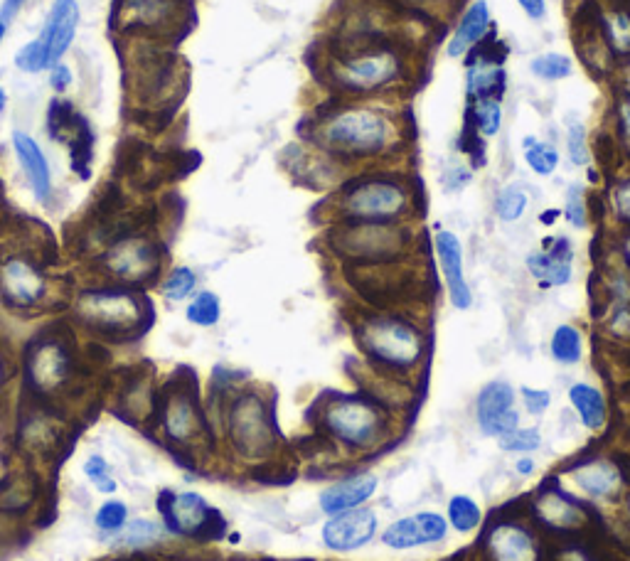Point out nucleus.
Listing matches in <instances>:
<instances>
[{
    "instance_id": "nucleus-1",
    "label": "nucleus",
    "mask_w": 630,
    "mask_h": 561,
    "mask_svg": "<svg viewBox=\"0 0 630 561\" xmlns=\"http://www.w3.org/2000/svg\"><path fill=\"white\" fill-rule=\"evenodd\" d=\"M313 141L330 158H379L402 146V126L382 106L345 101L315 121Z\"/></svg>"
},
{
    "instance_id": "nucleus-2",
    "label": "nucleus",
    "mask_w": 630,
    "mask_h": 561,
    "mask_svg": "<svg viewBox=\"0 0 630 561\" xmlns=\"http://www.w3.org/2000/svg\"><path fill=\"white\" fill-rule=\"evenodd\" d=\"M325 79L350 96L389 92L407 79V55L379 35L345 37V50L330 57Z\"/></svg>"
},
{
    "instance_id": "nucleus-3",
    "label": "nucleus",
    "mask_w": 630,
    "mask_h": 561,
    "mask_svg": "<svg viewBox=\"0 0 630 561\" xmlns=\"http://www.w3.org/2000/svg\"><path fill=\"white\" fill-rule=\"evenodd\" d=\"M357 343L384 370L409 372L424 357V333L399 315H372L357 325Z\"/></svg>"
},
{
    "instance_id": "nucleus-4",
    "label": "nucleus",
    "mask_w": 630,
    "mask_h": 561,
    "mask_svg": "<svg viewBox=\"0 0 630 561\" xmlns=\"http://www.w3.org/2000/svg\"><path fill=\"white\" fill-rule=\"evenodd\" d=\"M411 205L409 187L392 175H370L345 185L340 192V215L350 222H394Z\"/></svg>"
},
{
    "instance_id": "nucleus-5",
    "label": "nucleus",
    "mask_w": 630,
    "mask_h": 561,
    "mask_svg": "<svg viewBox=\"0 0 630 561\" xmlns=\"http://www.w3.org/2000/svg\"><path fill=\"white\" fill-rule=\"evenodd\" d=\"M330 244L347 259L382 264V261H392L404 254L409 244V232L394 227L392 222H352L338 229Z\"/></svg>"
},
{
    "instance_id": "nucleus-6",
    "label": "nucleus",
    "mask_w": 630,
    "mask_h": 561,
    "mask_svg": "<svg viewBox=\"0 0 630 561\" xmlns=\"http://www.w3.org/2000/svg\"><path fill=\"white\" fill-rule=\"evenodd\" d=\"M325 429L350 448H372L384 438V414L377 404L345 397L325 409Z\"/></svg>"
},
{
    "instance_id": "nucleus-7",
    "label": "nucleus",
    "mask_w": 630,
    "mask_h": 561,
    "mask_svg": "<svg viewBox=\"0 0 630 561\" xmlns=\"http://www.w3.org/2000/svg\"><path fill=\"white\" fill-rule=\"evenodd\" d=\"M232 441L237 451L247 458H261L274 446V429H271L266 406L259 397L249 394L242 397L232 409Z\"/></svg>"
},
{
    "instance_id": "nucleus-8",
    "label": "nucleus",
    "mask_w": 630,
    "mask_h": 561,
    "mask_svg": "<svg viewBox=\"0 0 630 561\" xmlns=\"http://www.w3.org/2000/svg\"><path fill=\"white\" fill-rule=\"evenodd\" d=\"M478 424L485 436L500 438L520 429V414L515 411V389L505 379L485 384L478 394Z\"/></svg>"
},
{
    "instance_id": "nucleus-9",
    "label": "nucleus",
    "mask_w": 630,
    "mask_h": 561,
    "mask_svg": "<svg viewBox=\"0 0 630 561\" xmlns=\"http://www.w3.org/2000/svg\"><path fill=\"white\" fill-rule=\"evenodd\" d=\"M79 315L96 328H131L141 315V306L131 293L124 291H99L87 293L77 306Z\"/></svg>"
},
{
    "instance_id": "nucleus-10",
    "label": "nucleus",
    "mask_w": 630,
    "mask_h": 561,
    "mask_svg": "<svg viewBox=\"0 0 630 561\" xmlns=\"http://www.w3.org/2000/svg\"><path fill=\"white\" fill-rule=\"evenodd\" d=\"M377 534V515L367 507L333 515L323 527V542L330 552H355Z\"/></svg>"
},
{
    "instance_id": "nucleus-11",
    "label": "nucleus",
    "mask_w": 630,
    "mask_h": 561,
    "mask_svg": "<svg viewBox=\"0 0 630 561\" xmlns=\"http://www.w3.org/2000/svg\"><path fill=\"white\" fill-rule=\"evenodd\" d=\"M448 534V520L439 512H419V515L402 517V520L392 522L382 534V542L389 549H404L421 547V544L443 542Z\"/></svg>"
},
{
    "instance_id": "nucleus-12",
    "label": "nucleus",
    "mask_w": 630,
    "mask_h": 561,
    "mask_svg": "<svg viewBox=\"0 0 630 561\" xmlns=\"http://www.w3.org/2000/svg\"><path fill=\"white\" fill-rule=\"evenodd\" d=\"M434 247H436V254H439L443 281H446L448 298H451L453 308H458V311H468V308L473 306V293H471V288H468L466 274H463L461 239H458L453 232H448V229H441V232H436Z\"/></svg>"
},
{
    "instance_id": "nucleus-13",
    "label": "nucleus",
    "mask_w": 630,
    "mask_h": 561,
    "mask_svg": "<svg viewBox=\"0 0 630 561\" xmlns=\"http://www.w3.org/2000/svg\"><path fill=\"white\" fill-rule=\"evenodd\" d=\"M0 286L10 303L20 308H32L42 301L47 291L45 276L30 261L13 256L0 266Z\"/></svg>"
},
{
    "instance_id": "nucleus-14",
    "label": "nucleus",
    "mask_w": 630,
    "mask_h": 561,
    "mask_svg": "<svg viewBox=\"0 0 630 561\" xmlns=\"http://www.w3.org/2000/svg\"><path fill=\"white\" fill-rule=\"evenodd\" d=\"M79 18H82V10H79L77 0H55L52 3L45 28L37 35L50 47L52 64H60L62 57L69 52V47H72L79 28Z\"/></svg>"
},
{
    "instance_id": "nucleus-15",
    "label": "nucleus",
    "mask_w": 630,
    "mask_h": 561,
    "mask_svg": "<svg viewBox=\"0 0 630 561\" xmlns=\"http://www.w3.org/2000/svg\"><path fill=\"white\" fill-rule=\"evenodd\" d=\"M13 151L15 158H18L20 168H23L25 178L32 187V195L37 200L45 202L47 197L52 195V168L50 160H47L45 151L40 148V143L25 131H15L13 133Z\"/></svg>"
},
{
    "instance_id": "nucleus-16",
    "label": "nucleus",
    "mask_w": 630,
    "mask_h": 561,
    "mask_svg": "<svg viewBox=\"0 0 630 561\" xmlns=\"http://www.w3.org/2000/svg\"><path fill=\"white\" fill-rule=\"evenodd\" d=\"M571 261H574V249L569 239H554V247L547 251H532L527 256V271L532 274L542 288L567 286L571 281Z\"/></svg>"
},
{
    "instance_id": "nucleus-17",
    "label": "nucleus",
    "mask_w": 630,
    "mask_h": 561,
    "mask_svg": "<svg viewBox=\"0 0 630 561\" xmlns=\"http://www.w3.org/2000/svg\"><path fill=\"white\" fill-rule=\"evenodd\" d=\"M485 552L490 561H539V549L535 537L520 525H498L488 534Z\"/></svg>"
},
{
    "instance_id": "nucleus-18",
    "label": "nucleus",
    "mask_w": 630,
    "mask_h": 561,
    "mask_svg": "<svg viewBox=\"0 0 630 561\" xmlns=\"http://www.w3.org/2000/svg\"><path fill=\"white\" fill-rule=\"evenodd\" d=\"M377 478L370 473L355 475V478L340 480V483L330 485L325 488V493L320 495V510L325 515H340V512L355 510V507H362L372 495L377 493Z\"/></svg>"
},
{
    "instance_id": "nucleus-19",
    "label": "nucleus",
    "mask_w": 630,
    "mask_h": 561,
    "mask_svg": "<svg viewBox=\"0 0 630 561\" xmlns=\"http://www.w3.org/2000/svg\"><path fill=\"white\" fill-rule=\"evenodd\" d=\"M106 266L126 281L146 279L156 269V251L143 239H126L106 254Z\"/></svg>"
},
{
    "instance_id": "nucleus-20",
    "label": "nucleus",
    "mask_w": 630,
    "mask_h": 561,
    "mask_svg": "<svg viewBox=\"0 0 630 561\" xmlns=\"http://www.w3.org/2000/svg\"><path fill=\"white\" fill-rule=\"evenodd\" d=\"M490 30V5L485 0H475L473 5H468V10L463 13L461 23L453 30L451 40H448L446 52L453 60H461L468 52H473L480 42L485 40Z\"/></svg>"
},
{
    "instance_id": "nucleus-21",
    "label": "nucleus",
    "mask_w": 630,
    "mask_h": 561,
    "mask_svg": "<svg viewBox=\"0 0 630 561\" xmlns=\"http://www.w3.org/2000/svg\"><path fill=\"white\" fill-rule=\"evenodd\" d=\"M537 517L544 525L554 527V530H574V527L584 525V507L579 502L567 498L559 490H544L535 502Z\"/></svg>"
},
{
    "instance_id": "nucleus-22",
    "label": "nucleus",
    "mask_w": 630,
    "mask_h": 561,
    "mask_svg": "<svg viewBox=\"0 0 630 561\" xmlns=\"http://www.w3.org/2000/svg\"><path fill=\"white\" fill-rule=\"evenodd\" d=\"M571 478L591 498H611L621 488V470L606 461L581 463L571 470Z\"/></svg>"
},
{
    "instance_id": "nucleus-23",
    "label": "nucleus",
    "mask_w": 630,
    "mask_h": 561,
    "mask_svg": "<svg viewBox=\"0 0 630 561\" xmlns=\"http://www.w3.org/2000/svg\"><path fill=\"white\" fill-rule=\"evenodd\" d=\"M163 512L175 532L195 534L207 522V512L210 510H207V502L197 493H180L170 498Z\"/></svg>"
},
{
    "instance_id": "nucleus-24",
    "label": "nucleus",
    "mask_w": 630,
    "mask_h": 561,
    "mask_svg": "<svg viewBox=\"0 0 630 561\" xmlns=\"http://www.w3.org/2000/svg\"><path fill=\"white\" fill-rule=\"evenodd\" d=\"M505 69L495 62H478L475 60L468 69L466 89L468 99H503L505 94Z\"/></svg>"
},
{
    "instance_id": "nucleus-25",
    "label": "nucleus",
    "mask_w": 630,
    "mask_h": 561,
    "mask_svg": "<svg viewBox=\"0 0 630 561\" xmlns=\"http://www.w3.org/2000/svg\"><path fill=\"white\" fill-rule=\"evenodd\" d=\"M569 402L574 406L581 424L589 431H601L606 426V399H603V394L596 387L584 382L574 384L569 389Z\"/></svg>"
},
{
    "instance_id": "nucleus-26",
    "label": "nucleus",
    "mask_w": 630,
    "mask_h": 561,
    "mask_svg": "<svg viewBox=\"0 0 630 561\" xmlns=\"http://www.w3.org/2000/svg\"><path fill=\"white\" fill-rule=\"evenodd\" d=\"M67 374V355L62 347L45 345L37 350L35 360H32V377H35L37 387L52 389L62 382Z\"/></svg>"
},
{
    "instance_id": "nucleus-27",
    "label": "nucleus",
    "mask_w": 630,
    "mask_h": 561,
    "mask_svg": "<svg viewBox=\"0 0 630 561\" xmlns=\"http://www.w3.org/2000/svg\"><path fill=\"white\" fill-rule=\"evenodd\" d=\"M599 23L611 55L630 60V10L616 8L608 15H599Z\"/></svg>"
},
{
    "instance_id": "nucleus-28",
    "label": "nucleus",
    "mask_w": 630,
    "mask_h": 561,
    "mask_svg": "<svg viewBox=\"0 0 630 561\" xmlns=\"http://www.w3.org/2000/svg\"><path fill=\"white\" fill-rule=\"evenodd\" d=\"M549 350H552V357L559 365H579L581 355H584V338H581V333L574 325H559L554 330Z\"/></svg>"
},
{
    "instance_id": "nucleus-29",
    "label": "nucleus",
    "mask_w": 630,
    "mask_h": 561,
    "mask_svg": "<svg viewBox=\"0 0 630 561\" xmlns=\"http://www.w3.org/2000/svg\"><path fill=\"white\" fill-rule=\"evenodd\" d=\"M471 124L478 138L498 136L503 126V106L498 99H475L471 101Z\"/></svg>"
},
{
    "instance_id": "nucleus-30",
    "label": "nucleus",
    "mask_w": 630,
    "mask_h": 561,
    "mask_svg": "<svg viewBox=\"0 0 630 561\" xmlns=\"http://www.w3.org/2000/svg\"><path fill=\"white\" fill-rule=\"evenodd\" d=\"M197 416L188 399H175L165 416V431L173 441H188L197 431Z\"/></svg>"
},
{
    "instance_id": "nucleus-31",
    "label": "nucleus",
    "mask_w": 630,
    "mask_h": 561,
    "mask_svg": "<svg viewBox=\"0 0 630 561\" xmlns=\"http://www.w3.org/2000/svg\"><path fill=\"white\" fill-rule=\"evenodd\" d=\"M13 62H15V67L25 74L50 72V69L55 67L50 57V47H47V42L42 40V37H35V40L28 42V45L20 47V50L15 52Z\"/></svg>"
},
{
    "instance_id": "nucleus-32",
    "label": "nucleus",
    "mask_w": 630,
    "mask_h": 561,
    "mask_svg": "<svg viewBox=\"0 0 630 561\" xmlns=\"http://www.w3.org/2000/svg\"><path fill=\"white\" fill-rule=\"evenodd\" d=\"M525 163L539 178H549L554 170L559 168V151L547 141H535L527 138L525 141Z\"/></svg>"
},
{
    "instance_id": "nucleus-33",
    "label": "nucleus",
    "mask_w": 630,
    "mask_h": 561,
    "mask_svg": "<svg viewBox=\"0 0 630 561\" xmlns=\"http://www.w3.org/2000/svg\"><path fill=\"white\" fill-rule=\"evenodd\" d=\"M483 520L478 502L468 495H453L448 502V525L458 532H473Z\"/></svg>"
},
{
    "instance_id": "nucleus-34",
    "label": "nucleus",
    "mask_w": 630,
    "mask_h": 561,
    "mask_svg": "<svg viewBox=\"0 0 630 561\" xmlns=\"http://www.w3.org/2000/svg\"><path fill=\"white\" fill-rule=\"evenodd\" d=\"M527 205H530V197H527V190L520 183L505 185L500 190L498 200H495V215H498L503 222H517L522 215H525Z\"/></svg>"
},
{
    "instance_id": "nucleus-35",
    "label": "nucleus",
    "mask_w": 630,
    "mask_h": 561,
    "mask_svg": "<svg viewBox=\"0 0 630 561\" xmlns=\"http://www.w3.org/2000/svg\"><path fill=\"white\" fill-rule=\"evenodd\" d=\"M220 318H222V303L212 291H200L190 301L188 320L192 325H200V328H212V325L220 323Z\"/></svg>"
},
{
    "instance_id": "nucleus-36",
    "label": "nucleus",
    "mask_w": 630,
    "mask_h": 561,
    "mask_svg": "<svg viewBox=\"0 0 630 561\" xmlns=\"http://www.w3.org/2000/svg\"><path fill=\"white\" fill-rule=\"evenodd\" d=\"M532 74L544 82H559V79H567L574 72V62L567 55H559V52H547V55H539L530 64Z\"/></svg>"
},
{
    "instance_id": "nucleus-37",
    "label": "nucleus",
    "mask_w": 630,
    "mask_h": 561,
    "mask_svg": "<svg viewBox=\"0 0 630 561\" xmlns=\"http://www.w3.org/2000/svg\"><path fill=\"white\" fill-rule=\"evenodd\" d=\"M195 286H197L195 271L188 269V266H178V269L170 271L168 279L163 281V296L168 298V301L180 303L195 291Z\"/></svg>"
},
{
    "instance_id": "nucleus-38",
    "label": "nucleus",
    "mask_w": 630,
    "mask_h": 561,
    "mask_svg": "<svg viewBox=\"0 0 630 561\" xmlns=\"http://www.w3.org/2000/svg\"><path fill=\"white\" fill-rule=\"evenodd\" d=\"M96 527L104 532H121L128 522V510L124 502L109 500L96 510Z\"/></svg>"
},
{
    "instance_id": "nucleus-39",
    "label": "nucleus",
    "mask_w": 630,
    "mask_h": 561,
    "mask_svg": "<svg viewBox=\"0 0 630 561\" xmlns=\"http://www.w3.org/2000/svg\"><path fill=\"white\" fill-rule=\"evenodd\" d=\"M498 441L503 451L532 453V451H537L539 443H542V436H539L537 429H515L512 434L500 436Z\"/></svg>"
},
{
    "instance_id": "nucleus-40",
    "label": "nucleus",
    "mask_w": 630,
    "mask_h": 561,
    "mask_svg": "<svg viewBox=\"0 0 630 561\" xmlns=\"http://www.w3.org/2000/svg\"><path fill=\"white\" fill-rule=\"evenodd\" d=\"M567 153L569 160L574 165H589L591 151H589V141H586V128L579 121H571L569 131H567Z\"/></svg>"
},
{
    "instance_id": "nucleus-41",
    "label": "nucleus",
    "mask_w": 630,
    "mask_h": 561,
    "mask_svg": "<svg viewBox=\"0 0 630 561\" xmlns=\"http://www.w3.org/2000/svg\"><path fill=\"white\" fill-rule=\"evenodd\" d=\"M160 534V525L151 520H133L124 527V534H121V542L126 547H143V544H151Z\"/></svg>"
},
{
    "instance_id": "nucleus-42",
    "label": "nucleus",
    "mask_w": 630,
    "mask_h": 561,
    "mask_svg": "<svg viewBox=\"0 0 630 561\" xmlns=\"http://www.w3.org/2000/svg\"><path fill=\"white\" fill-rule=\"evenodd\" d=\"M128 10L136 15L141 23H158L168 15V0H128Z\"/></svg>"
},
{
    "instance_id": "nucleus-43",
    "label": "nucleus",
    "mask_w": 630,
    "mask_h": 561,
    "mask_svg": "<svg viewBox=\"0 0 630 561\" xmlns=\"http://www.w3.org/2000/svg\"><path fill=\"white\" fill-rule=\"evenodd\" d=\"M564 217L571 227L581 229L586 227V202L581 185H571L567 190V200H564Z\"/></svg>"
},
{
    "instance_id": "nucleus-44",
    "label": "nucleus",
    "mask_w": 630,
    "mask_h": 561,
    "mask_svg": "<svg viewBox=\"0 0 630 561\" xmlns=\"http://www.w3.org/2000/svg\"><path fill=\"white\" fill-rule=\"evenodd\" d=\"M84 473L92 478L96 490H101V493H114L116 490V483L111 480V475H109V466H106V461L101 456L89 458V461L84 463Z\"/></svg>"
},
{
    "instance_id": "nucleus-45",
    "label": "nucleus",
    "mask_w": 630,
    "mask_h": 561,
    "mask_svg": "<svg viewBox=\"0 0 630 561\" xmlns=\"http://www.w3.org/2000/svg\"><path fill=\"white\" fill-rule=\"evenodd\" d=\"M616 128H618V141L626 148L630 156V94L623 92L616 101Z\"/></svg>"
},
{
    "instance_id": "nucleus-46",
    "label": "nucleus",
    "mask_w": 630,
    "mask_h": 561,
    "mask_svg": "<svg viewBox=\"0 0 630 561\" xmlns=\"http://www.w3.org/2000/svg\"><path fill=\"white\" fill-rule=\"evenodd\" d=\"M522 402H525L527 414L532 416H542L544 411L552 404V394L547 389H532V387H522Z\"/></svg>"
},
{
    "instance_id": "nucleus-47",
    "label": "nucleus",
    "mask_w": 630,
    "mask_h": 561,
    "mask_svg": "<svg viewBox=\"0 0 630 561\" xmlns=\"http://www.w3.org/2000/svg\"><path fill=\"white\" fill-rule=\"evenodd\" d=\"M611 202H613V212H616V217L621 219V222L630 224V178H623L621 183L613 187Z\"/></svg>"
},
{
    "instance_id": "nucleus-48",
    "label": "nucleus",
    "mask_w": 630,
    "mask_h": 561,
    "mask_svg": "<svg viewBox=\"0 0 630 561\" xmlns=\"http://www.w3.org/2000/svg\"><path fill=\"white\" fill-rule=\"evenodd\" d=\"M72 84H74V74L67 64L60 62L50 69V87L55 89V92L64 94L69 87H72Z\"/></svg>"
},
{
    "instance_id": "nucleus-49",
    "label": "nucleus",
    "mask_w": 630,
    "mask_h": 561,
    "mask_svg": "<svg viewBox=\"0 0 630 561\" xmlns=\"http://www.w3.org/2000/svg\"><path fill=\"white\" fill-rule=\"evenodd\" d=\"M522 10H525L527 18L542 20L547 15V0H517Z\"/></svg>"
},
{
    "instance_id": "nucleus-50",
    "label": "nucleus",
    "mask_w": 630,
    "mask_h": 561,
    "mask_svg": "<svg viewBox=\"0 0 630 561\" xmlns=\"http://www.w3.org/2000/svg\"><path fill=\"white\" fill-rule=\"evenodd\" d=\"M23 5L25 0H3V3H0V20H3L5 25H10L15 20V15L23 10Z\"/></svg>"
},
{
    "instance_id": "nucleus-51",
    "label": "nucleus",
    "mask_w": 630,
    "mask_h": 561,
    "mask_svg": "<svg viewBox=\"0 0 630 561\" xmlns=\"http://www.w3.org/2000/svg\"><path fill=\"white\" fill-rule=\"evenodd\" d=\"M517 473L532 475L535 473V461H532V458H520V461H517Z\"/></svg>"
},
{
    "instance_id": "nucleus-52",
    "label": "nucleus",
    "mask_w": 630,
    "mask_h": 561,
    "mask_svg": "<svg viewBox=\"0 0 630 561\" xmlns=\"http://www.w3.org/2000/svg\"><path fill=\"white\" fill-rule=\"evenodd\" d=\"M559 561H591V559L586 557L584 552H579V549H571V552H564L562 557H559Z\"/></svg>"
},
{
    "instance_id": "nucleus-53",
    "label": "nucleus",
    "mask_w": 630,
    "mask_h": 561,
    "mask_svg": "<svg viewBox=\"0 0 630 561\" xmlns=\"http://www.w3.org/2000/svg\"><path fill=\"white\" fill-rule=\"evenodd\" d=\"M623 259H626V266L630 269V234L623 239Z\"/></svg>"
},
{
    "instance_id": "nucleus-54",
    "label": "nucleus",
    "mask_w": 630,
    "mask_h": 561,
    "mask_svg": "<svg viewBox=\"0 0 630 561\" xmlns=\"http://www.w3.org/2000/svg\"><path fill=\"white\" fill-rule=\"evenodd\" d=\"M5 106H8V92H5V87L0 84V114L5 111Z\"/></svg>"
},
{
    "instance_id": "nucleus-55",
    "label": "nucleus",
    "mask_w": 630,
    "mask_h": 561,
    "mask_svg": "<svg viewBox=\"0 0 630 561\" xmlns=\"http://www.w3.org/2000/svg\"><path fill=\"white\" fill-rule=\"evenodd\" d=\"M5 32H8V25H5L3 20H0V45H3V40H5Z\"/></svg>"
},
{
    "instance_id": "nucleus-56",
    "label": "nucleus",
    "mask_w": 630,
    "mask_h": 561,
    "mask_svg": "<svg viewBox=\"0 0 630 561\" xmlns=\"http://www.w3.org/2000/svg\"><path fill=\"white\" fill-rule=\"evenodd\" d=\"M626 94H630V67L626 69Z\"/></svg>"
},
{
    "instance_id": "nucleus-57",
    "label": "nucleus",
    "mask_w": 630,
    "mask_h": 561,
    "mask_svg": "<svg viewBox=\"0 0 630 561\" xmlns=\"http://www.w3.org/2000/svg\"><path fill=\"white\" fill-rule=\"evenodd\" d=\"M409 3H419V5H424V3H436V0H409Z\"/></svg>"
},
{
    "instance_id": "nucleus-58",
    "label": "nucleus",
    "mask_w": 630,
    "mask_h": 561,
    "mask_svg": "<svg viewBox=\"0 0 630 561\" xmlns=\"http://www.w3.org/2000/svg\"><path fill=\"white\" fill-rule=\"evenodd\" d=\"M0 382H3V362H0Z\"/></svg>"
}]
</instances>
